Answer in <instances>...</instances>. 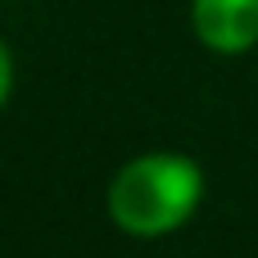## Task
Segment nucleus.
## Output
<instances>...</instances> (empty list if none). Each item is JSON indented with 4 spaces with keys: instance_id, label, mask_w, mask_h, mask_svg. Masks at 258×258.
I'll use <instances>...</instances> for the list:
<instances>
[{
    "instance_id": "f257e3e1",
    "label": "nucleus",
    "mask_w": 258,
    "mask_h": 258,
    "mask_svg": "<svg viewBox=\"0 0 258 258\" xmlns=\"http://www.w3.org/2000/svg\"><path fill=\"white\" fill-rule=\"evenodd\" d=\"M200 204H204V168L181 150H145L127 159L104 190L109 222L136 240L181 231Z\"/></svg>"
},
{
    "instance_id": "f03ea898",
    "label": "nucleus",
    "mask_w": 258,
    "mask_h": 258,
    "mask_svg": "<svg viewBox=\"0 0 258 258\" xmlns=\"http://www.w3.org/2000/svg\"><path fill=\"white\" fill-rule=\"evenodd\" d=\"M190 32L213 54H249L258 45V0H190Z\"/></svg>"
},
{
    "instance_id": "7ed1b4c3",
    "label": "nucleus",
    "mask_w": 258,
    "mask_h": 258,
    "mask_svg": "<svg viewBox=\"0 0 258 258\" xmlns=\"http://www.w3.org/2000/svg\"><path fill=\"white\" fill-rule=\"evenodd\" d=\"M9 91H14V54H9V45L0 36V109L9 104Z\"/></svg>"
}]
</instances>
